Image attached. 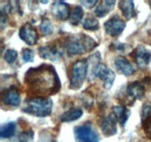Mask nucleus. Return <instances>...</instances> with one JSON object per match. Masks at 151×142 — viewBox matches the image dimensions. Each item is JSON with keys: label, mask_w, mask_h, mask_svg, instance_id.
Returning a JSON list of instances; mask_svg holds the SVG:
<instances>
[{"label": "nucleus", "mask_w": 151, "mask_h": 142, "mask_svg": "<svg viewBox=\"0 0 151 142\" xmlns=\"http://www.w3.org/2000/svg\"><path fill=\"white\" fill-rule=\"evenodd\" d=\"M105 29L106 33L111 36H118L122 33L125 28L126 24L118 16H114L105 23Z\"/></svg>", "instance_id": "0eeeda50"}, {"label": "nucleus", "mask_w": 151, "mask_h": 142, "mask_svg": "<svg viewBox=\"0 0 151 142\" xmlns=\"http://www.w3.org/2000/svg\"><path fill=\"white\" fill-rule=\"evenodd\" d=\"M114 115L116 117L118 122L123 126L125 123L128 120V117L131 115V112L128 110L125 106H116L114 107Z\"/></svg>", "instance_id": "a211bd4d"}, {"label": "nucleus", "mask_w": 151, "mask_h": 142, "mask_svg": "<svg viewBox=\"0 0 151 142\" xmlns=\"http://www.w3.org/2000/svg\"><path fill=\"white\" fill-rule=\"evenodd\" d=\"M40 29L44 35L49 36L52 33L54 28H53L52 24L50 22V19L47 18H44L40 24Z\"/></svg>", "instance_id": "5701e85b"}, {"label": "nucleus", "mask_w": 151, "mask_h": 142, "mask_svg": "<svg viewBox=\"0 0 151 142\" xmlns=\"http://www.w3.org/2000/svg\"><path fill=\"white\" fill-rule=\"evenodd\" d=\"M19 36L28 45H34L36 44L38 39L36 30L29 23L25 24L21 28Z\"/></svg>", "instance_id": "6e6552de"}, {"label": "nucleus", "mask_w": 151, "mask_h": 142, "mask_svg": "<svg viewBox=\"0 0 151 142\" xmlns=\"http://www.w3.org/2000/svg\"><path fill=\"white\" fill-rule=\"evenodd\" d=\"M119 8L122 12V14L128 19H131L135 16L134 4L133 1H121L119 3Z\"/></svg>", "instance_id": "aec40b11"}, {"label": "nucleus", "mask_w": 151, "mask_h": 142, "mask_svg": "<svg viewBox=\"0 0 151 142\" xmlns=\"http://www.w3.org/2000/svg\"><path fill=\"white\" fill-rule=\"evenodd\" d=\"M34 138V133L32 130H26L21 133L19 135L20 142H32Z\"/></svg>", "instance_id": "393cba45"}, {"label": "nucleus", "mask_w": 151, "mask_h": 142, "mask_svg": "<svg viewBox=\"0 0 151 142\" xmlns=\"http://www.w3.org/2000/svg\"><path fill=\"white\" fill-rule=\"evenodd\" d=\"M52 108V101L45 97H34L27 99L25 106L22 109L26 113L38 117H45L50 114Z\"/></svg>", "instance_id": "7ed1b4c3"}, {"label": "nucleus", "mask_w": 151, "mask_h": 142, "mask_svg": "<svg viewBox=\"0 0 151 142\" xmlns=\"http://www.w3.org/2000/svg\"><path fill=\"white\" fill-rule=\"evenodd\" d=\"M145 89L144 86L139 82H134L128 84L127 87V93L133 99H142L144 96Z\"/></svg>", "instance_id": "2eb2a0df"}, {"label": "nucleus", "mask_w": 151, "mask_h": 142, "mask_svg": "<svg viewBox=\"0 0 151 142\" xmlns=\"http://www.w3.org/2000/svg\"><path fill=\"white\" fill-rule=\"evenodd\" d=\"M39 55L41 58L50 59L51 61H56L61 56L62 51L55 45H47L41 47L38 50Z\"/></svg>", "instance_id": "f8f14e48"}, {"label": "nucleus", "mask_w": 151, "mask_h": 142, "mask_svg": "<svg viewBox=\"0 0 151 142\" xmlns=\"http://www.w3.org/2000/svg\"><path fill=\"white\" fill-rule=\"evenodd\" d=\"M22 58H23L24 62H32L34 59V53L32 50L27 48L23 50V51H22Z\"/></svg>", "instance_id": "bb28decb"}, {"label": "nucleus", "mask_w": 151, "mask_h": 142, "mask_svg": "<svg viewBox=\"0 0 151 142\" xmlns=\"http://www.w3.org/2000/svg\"><path fill=\"white\" fill-rule=\"evenodd\" d=\"M41 2H42V3H48L49 1H41Z\"/></svg>", "instance_id": "2f4dec72"}, {"label": "nucleus", "mask_w": 151, "mask_h": 142, "mask_svg": "<svg viewBox=\"0 0 151 142\" xmlns=\"http://www.w3.org/2000/svg\"><path fill=\"white\" fill-rule=\"evenodd\" d=\"M151 115V105H145L142 109V121Z\"/></svg>", "instance_id": "c85d7f7f"}, {"label": "nucleus", "mask_w": 151, "mask_h": 142, "mask_svg": "<svg viewBox=\"0 0 151 142\" xmlns=\"http://www.w3.org/2000/svg\"><path fill=\"white\" fill-rule=\"evenodd\" d=\"M115 3H116L115 1H109V0L100 1L95 10L96 15L99 17H103V16H106L114 8Z\"/></svg>", "instance_id": "f3484780"}, {"label": "nucleus", "mask_w": 151, "mask_h": 142, "mask_svg": "<svg viewBox=\"0 0 151 142\" xmlns=\"http://www.w3.org/2000/svg\"><path fill=\"white\" fill-rule=\"evenodd\" d=\"M100 53H96L94 55H91L87 60L88 63V78L89 80H92L95 78V70L97 66L100 64Z\"/></svg>", "instance_id": "dca6fc26"}, {"label": "nucleus", "mask_w": 151, "mask_h": 142, "mask_svg": "<svg viewBox=\"0 0 151 142\" xmlns=\"http://www.w3.org/2000/svg\"><path fill=\"white\" fill-rule=\"evenodd\" d=\"M97 45V42L92 38L85 34L71 36L66 41V49L71 55L88 53L94 50Z\"/></svg>", "instance_id": "f03ea898"}, {"label": "nucleus", "mask_w": 151, "mask_h": 142, "mask_svg": "<svg viewBox=\"0 0 151 142\" xmlns=\"http://www.w3.org/2000/svg\"><path fill=\"white\" fill-rule=\"evenodd\" d=\"M149 3H150V7H151V1H150V2H149Z\"/></svg>", "instance_id": "473e14b6"}, {"label": "nucleus", "mask_w": 151, "mask_h": 142, "mask_svg": "<svg viewBox=\"0 0 151 142\" xmlns=\"http://www.w3.org/2000/svg\"><path fill=\"white\" fill-rule=\"evenodd\" d=\"M83 16V10L81 6H76L74 7L72 11L71 12L69 22L73 25H76L79 23Z\"/></svg>", "instance_id": "4be33fe9"}, {"label": "nucleus", "mask_w": 151, "mask_h": 142, "mask_svg": "<svg viewBox=\"0 0 151 142\" xmlns=\"http://www.w3.org/2000/svg\"><path fill=\"white\" fill-rule=\"evenodd\" d=\"M7 22V16L5 13L1 12V15H0V23H1V28H3V25H5Z\"/></svg>", "instance_id": "7c9ffc66"}, {"label": "nucleus", "mask_w": 151, "mask_h": 142, "mask_svg": "<svg viewBox=\"0 0 151 142\" xmlns=\"http://www.w3.org/2000/svg\"><path fill=\"white\" fill-rule=\"evenodd\" d=\"M135 60L140 68H145L151 62V52L143 46H139L135 52Z\"/></svg>", "instance_id": "9b49d317"}, {"label": "nucleus", "mask_w": 151, "mask_h": 142, "mask_svg": "<svg viewBox=\"0 0 151 142\" xmlns=\"http://www.w3.org/2000/svg\"><path fill=\"white\" fill-rule=\"evenodd\" d=\"M3 103L9 106H17L21 103V97L16 89L10 88L4 90L1 96Z\"/></svg>", "instance_id": "9d476101"}, {"label": "nucleus", "mask_w": 151, "mask_h": 142, "mask_svg": "<svg viewBox=\"0 0 151 142\" xmlns=\"http://www.w3.org/2000/svg\"><path fill=\"white\" fill-rule=\"evenodd\" d=\"M115 65L116 67L121 73L125 75H131L135 72L133 65L130 63L129 61L124 56H119L115 59Z\"/></svg>", "instance_id": "4468645a"}, {"label": "nucleus", "mask_w": 151, "mask_h": 142, "mask_svg": "<svg viewBox=\"0 0 151 142\" xmlns=\"http://www.w3.org/2000/svg\"><path fill=\"white\" fill-rule=\"evenodd\" d=\"M18 56V53L16 50H7V51L4 53V58L5 59V61L7 62H8L9 64H12L16 61V58Z\"/></svg>", "instance_id": "a878e982"}, {"label": "nucleus", "mask_w": 151, "mask_h": 142, "mask_svg": "<svg viewBox=\"0 0 151 142\" xmlns=\"http://www.w3.org/2000/svg\"><path fill=\"white\" fill-rule=\"evenodd\" d=\"M75 134L78 142H99L98 134L90 124H85L75 127Z\"/></svg>", "instance_id": "39448f33"}, {"label": "nucleus", "mask_w": 151, "mask_h": 142, "mask_svg": "<svg viewBox=\"0 0 151 142\" xmlns=\"http://www.w3.org/2000/svg\"><path fill=\"white\" fill-rule=\"evenodd\" d=\"M52 142H55V141H52Z\"/></svg>", "instance_id": "72a5a7b5"}, {"label": "nucleus", "mask_w": 151, "mask_h": 142, "mask_svg": "<svg viewBox=\"0 0 151 142\" xmlns=\"http://www.w3.org/2000/svg\"><path fill=\"white\" fill-rule=\"evenodd\" d=\"M116 118L114 114L103 119L101 124L103 133L106 136H111L116 133Z\"/></svg>", "instance_id": "ddd939ff"}, {"label": "nucleus", "mask_w": 151, "mask_h": 142, "mask_svg": "<svg viewBox=\"0 0 151 142\" xmlns=\"http://www.w3.org/2000/svg\"><path fill=\"white\" fill-rule=\"evenodd\" d=\"M88 74L87 60L81 59L74 63L72 67V76L70 78V87L72 90H78L82 87Z\"/></svg>", "instance_id": "20e7f679"}, {"label": "nucleus", "mask_w": 151, "mask_h": 142, "mask_svg": "<svg viewBox=\"0 0 151 142\" xmlns=\"http://www.w3.org/2000/svg\"><path fill=\"white\" fill-rule=\"evenodd\" d=\"M52 15L58 20H66L70 17V9L66 3L61 1H55L52 5Z\"/></svg>", "instance_id": "1a4fd4ad"}, {"label": "nucleus", "mask_w": 151, "mask_h": 142, "mask_svg": "<svg viewBox=\"0 0 151 142\" xmlns=\"http://www.w3.org/2000/svg\"><path fill=\"white\" fill-rule=\"evenodd\" d=\"M83 26L86 30H96L99 28V22L92 16H88L83 22Z\"/></svg>", "instance_id": "b1692460"}, {"label": "nucleus", "mask_w": 151, "mask_h": 142, "mask_svg": "<svg viewBox=\"0 0 151 142\" xmlns=\"http://www.w3.org/2000/svg\"><path fill=\"white\" fill-rule=\"evenodd\" d=\"M15 132H16L15 123H8L1 127V130H0V136L1 138H10L14 135Z\"/></svg>", "instance_id": "412c9836"}, {"label": "nucleus", "mask_w": 151, "mask_h": 142, "mask_svg": "<svg viewBox=\"0 0 151 142\" xmlns=\"http://www.w3.org/2000/svg\"><path fill=\"white\" fill-rule=\"evenodd\" d=\"M97 76L103 80L105 88L110 89L113 85L116 75L114 72L109 69L106 64L100 63L95 70V77Z\"/></svg>", "instance_id": "423d86ee"}, {"label": "nucleus", "mask_w": 151, "mask_h": 142, "mask_svg": "<svg viewBox=\"0 0 151 142\" xmlns=\"http://www.w3.org/2000/svg\"><path fill=\"white\" fill-rule=\"evenodd\" d=\"M81 4H83V6H85L86 8H92L94 7V6L97 4V1L96 0H86V1H81Z\"/></svg>", "instance_id": "c756f323"}, {"label": "nucleus", "mask_w": 151, "mask_h": 142, "mask_svg": "<svg viewBox=\"0 0 151 142\" xmlns=\"http://www.w3.org/2000/svg\"><path fill=\"white\" fill-rule=\"evenodd\" d=\"M145 133L149 137H151V115L142 121Z\"/></svg>", "instance_id": "cd10ccee"}, {"label": "nucleus", "mask_w": 151, "mask_h": 142, "mask_svg": "<svg viewBox=\"0 0 151 142\" xmlns=\"http://www.w3.org/2000/svg\"><path fill=\"white\" fill-rule=\"evenodd\" d=\"M83 115V110L81 108H72L66 111L60 116V120L63 122H69L78 119Z\"/></svg>", "instance_id": "6ab92c4d"}, {"label": "nucleus", "mask_w": 151, "mask_h": 142, "mask_svg": "<svg viewBox=\"0 0 151 142\" xmlns=\"http://www.w3.org/2000/svg\"><path fill=\"white\" fill-rule=\"evenodd\" d=\"M25 82L29 90L37 94H54L60 89L57 73L50 64H42L29 70L25 75Z\"/></svg>", "instance_id": "f257e3e1"}]
</instances>
